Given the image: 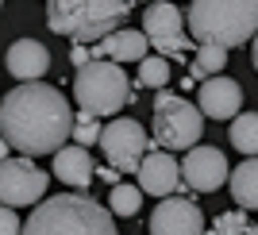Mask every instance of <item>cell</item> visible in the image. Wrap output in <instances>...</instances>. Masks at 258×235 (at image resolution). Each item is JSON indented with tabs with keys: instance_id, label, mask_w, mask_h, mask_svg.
<instances>
[{
	"instance_id": "cell-1",
	"label": "cell",
	"mask_w": 258,
	"mask_h": 235,
	"mask_svg": "<svg viewBox=\"0 0 258 235\" xmlns=\"http://www.w3.org/2000/svg\"><path fill=\"white\" fill-rule=\"evenodd\" d=\"M70 131H74V104L62 96V89L46 81L16 85L0 100V139L20 150L23 158L62 150Z\"/></svg>"
},
{
	"instance_id": "cell-2",
	"label": "cell",
	"mask_w": 258,
	"mask_h": 235,
	"mask_svg": "<svg viewBox=\"0 0 258 235\" xmlns=\"http://www.w3.org/2000/svg\"><path fill=\"white\" fill-rule=\"evenodd\" d=\"M20 235H119L116 216L85 193L43 197L31 208Z\"/></svg>"
},
{
	"instance_id": "cell-3",
	"label": "cell",
	"mask_w": 258,
	"mask_h": 235,
	"mask_svg": "<svg viewBox=\"0 0 258 235\" xmlns=\"http://www.w3.org/2000/svg\"><path fill=\"white\" fill-rule=\"evenodd\" d=\"M131 0H46V27L77 46H93L123 27Z\"/></svg>"
},
{
	"instance_id": "cell-4",
	"label": "cell",
	"mask_w": 258,
	"mask_h": 235,
	"mask_svg": "<svg viewBox=\"0 0 258 235\" xmlns=\"http://www.w3.org/2000/svg\"><path fill=\"white\" fill-rule=\"evenodd\" d=\"M189 35L197 43L247 46L258 35V0H193L189 4Z\"/></svg>"
},
{
	"instance_id": "cell-5",
	"label": "cell",
	"mask_w": 258,
	"mask_h": 235,
	"mask_svg": "<svg viewBox=\"0 0 258 235\" xmlns=\"http://www.w3.org/2000/svg\"><path fill=\"white\" fill-rule=\"evenodd\" d=\"M74 104L77 112H89L97 120L100 116L116 120L127 104H135V85L123 74V66L108 62V58H93L74 77Z\"/></svg>"
},
{
	"instance_id": "cell-6",
	"label": "cell",
	"mask_w": 258,
	"mask_h": 235,
	"mask_svg": "<svg viewBox=\"0 0 258 235\" xmlns=\"http://www.w3.org/2000/svg\"><path fill=\"white\" fill-rule=\"evenodd\" d=\"M154 143L158 150H193L205 135V116H201V108L193 100H185L177 93H154Z\"/></svg>"
},
{
	"instance_id": "cell-7",
	"label": "cell",
	"mask_w": 258,
	"mask_h": 235,
	"mask_svg": "<svg viewBox=\"0 0 258 235\" xmlns=\"http://www.w3.org/2000/svg\"><path fill=\"white\" fill-rule=\"evenodd\" d=\"M97 147L104 150L108 166H112L116 173H135V170H139V162L147 158V150H151L154 143H151V135H147V128H143L139 120L116 116V120H108V124H104Z\"/></svg>"
},
{
	"instance_id": "cell-8",
	"label": "cell",
	"mask_w": 258,
	"mask_h": 235,
	"mask_svg": "<svg viewBox=\"0 0 258 235\" xmlns=\"http://www.w3.org/2000/svg\"><path fill=\"white\" fill-rule=\"evenodd\" d=\"M143 35H147V43L154 46V54H162V58H181L185 62L189 50L197 46V43L185 39V16L170 0L147 4V12H143Z\"/></svg>"
},
{
	"instance_id": "cell-9",
	"label": "cell",
	"mask_w": 258,
	"mask_h": 235,
	"mask_svg": "<svg viewBox=\"0 0 258 235\" xmlns=\"http://www.w3.org/2000/svg\"><path fill=\"white\" fill-rule=\"evenodd\" d=\"M50 173L39 170L31 158H4L0 162V204L23 208V204H39L46 197Z\"/></svg>"
},
{
	"instance_id": "cell-10",
	"label": "cell",
	"mask_w": 258,
	"mask_h": 235,
	"mask_svg": "<svg viewBox=\"0 0 258 235\" xmlns=\"http://www.w3.org/2000/svg\"><path fill=\"white\" fill-rule=\"evenodd\" d=\"M231 178L227 170V158L220 147H205L197 143L193 150H185V162H181V185L193 193H216L220 185Z\"/></svg>"
},
{
	"instance_id": "cell-11",
	"label": "cell",
	"mask_w": 258,
	"mask_h": 235,
	"mask_svg": "<svg viewBox=\"0 0 258 235\" xmlns=\"http://www.w3.org/2000/svg\"><path fill=\"white\" fill-rule=\"evenodd\" d=\"M147 227H151V235H205V212L189 201V193L162 197Z\"/></svg>"
},
{
	"instance_id": "cell-12",
	"label": "cell",
	"mask_w": 258,
	"mask_h": 235,
	"mask_svg": "<svg viewBox=\"0 0 258 235\" xmlns=\"http://www.w3.org/2000/svg\"><path fill=\"white\" fill-rule=\"evenodd\" d=\"M135 178H139V189L143 197H177V193H185L181 185V162L173 158L170 150H147V158L139 162V170H135Z\"/></svg>"
},
{
	"instance_id": "cell-13",
	"label": "cell",
	"mask_w": 258,
	"mask_h": 235,
	"mask_svg": "<svg viewBox=\"0 0 258 235\" xmlns=\"http://www.w3.org/2000/svg\"><path fill=\"white\" fill-rule=\"evenodd\" d=\"M197 108L208 120H235L239 108H243V85L235 77H220V74L208 77L197 89Z\"/></svg>"
},
{
	"instance_id": "cell-14",
	"label": "cell",
	"mask_w": 258,
	"mask_h": 235,
	"mask_svg": "<svg viewBox=\"0 0 258 235\" xmlns=\"http://www.w3.org/2000/svg\"><path fill=\"white\" fill-rule=\"evenodd\" d=\"M4 66H8V74L16 77L20 85L43 81V74L50 70V50H46V43H39V39H16V43L8 46V54H4Z\"/></svg>"
},
{
	"instance_id": "cell-15",
	"label": "cell",
	"mask_w": 258,
	"mask_h": 235,
	"mask_svg": "<svg viewBox=\"0 0 258 235\" xmlns=\"http://www.w3.org/2000/svg\"><path fill=\"white\" fill-rule=\"evenodd\" d=\"M89 54L93 58H108V62H143L147 54H151V43H147V35L143 31H131V27H119V31H112L108 39H100V43L89 46Z\"/></svg>"
},
{
	"instance_id": "cell-16",
	"label": "cell",
	"mask_w": 258,
	"mask_h": 235,
	"mask_svg": "<svg viewBox=\"0 0 258 235\" xmlns=\"http://www.w3.org/2000/svg\"><path fill=\"white\" fill-rule=\"evenodd\" d=\"M54 178L62 185H70V189H89L93 185V178H97V166H93V154H89L85 147H62L54 150Z\"/></svg>"
},
{
	"instance_id": "cell-17",
	"label": "cell",
	"mask_w": 258,
	"mask_h": 235,
	"mask_svg": "<svg viewBox=\"0 0 258 235\" xmlns=\"http://www.w3.org/2000/svg\"><path fill=\"white\" fill-rule=\"evenodd\" d=\"M227 185H231V201L243 212H258V158H243L231 170Z\"/></svg>"
},
{
	"instance_id": "cell-18",
	"label": "cell",
	"mask_w": 258,
	"mask_h": 235,
	"mask_svg": "<svg viewBox=\"0 0 258 235\" xmlns=\"http://www.w3.org/2000/svg\"><path fill=\"white\" fill-rule=\"evenodd\" d=\"M231 147L243 150V158H258V112H239L227 131Z\"/></svg>"
},
{
	"instance_id": "cell-19",
	"label": "cell",
	"mask_w": 258,
	"mask_h": 235,
	"mask_svg": "<svg viewBox=\"0 0 258 235\" xmlns=\"http://www.w3.org/2000/svg\"><path fill=\"white\" fill-rule=\"evenodd\" d=\"M224 66H227V50L224 46L197 43V54H193V62H189V77H193V81H208V77H216Z\"/></svg>"
},
{
	"instance_id": "cell-20",
	"label": "cell",
	"mask_w": 258,
	"mask_h": 235,
	"mask_svg": "<svg viewBox=\"0 0 258 235\" xmlns=\"http://www.w3.org/2000/svg\"><path fill=\"white\" fill-rule=\"evenodd\" d=\"M143 208V189L139 185H127V182H119V185H112L108 189V212L112 216H135Z\"/></svg>"
},
{
	"instance_id": "cell-21",
	"label": "cell",
	"mask_w": 258,
	"mask_h": 235,
	"mask_svg": "<svg viewBox=\"0 0 258 235\" xmlns=\"http://www.w3.org/2000/svg\"><path fill=\"white\" fill-rule=\"evenodd\" d=\"M170 77H173L170 58H162V54H147V58L139 62V85H143V89L162 93V89L170 85Z\"/></svg>"
},
{
	"instance_id": "cell-22",
	"label": "cell",
	"mask_w": 258,
	"mask_h": 235,
	"mask_svg": "<svg viewBox=\"0 0 258 235\" xmlns=\"http://www.w3.org/2000/svg\"><path fill=\"white\" fill-rule=\"evenodd\" d=\"M100 120L97 116H89V112H74V131H70V139L77 143V147H93V143H100Z\"/></svg>"
},
{
	"instance_id": "cell-23",
	"label": "cell",
	"mask_w": 258,
	"mask_h": 235,
	"mask_svg": "<svg viewBox=\"0 0 258 235\" xmlns=\"http://www.w3.org/2000/svg\"><path fill=\"white\" fill-rule=\"evenodd\" d=\"M247 212L243 208H235V212H220L216 216V224L208 227L205 235H247Z\"/></svg>"
},
{
	"instance_id": "cell-24",
	"label": "cell",
	"mask_w": 258,
	"mask_h": 235,
	"mask_svg": "<svg viewBox=\"0 0 258 235\" xmlns=\"http://www.w3.org/2000/svg\"><path fill=\"white\" fill-rule=\"evenodd\" d=\"M23 224H20V216L12 212L8 204H0V235H20Z\"/></svg>"
},
{
	"instance_id": "cell-25",
	"label": "cell",
	"mask_w": 258,
	"mask_h": 235,
	"mask_svg": "<svg viewBox=\"0 0 258 235\" xmlns=\"http://www.w3.org/2000/svg\"><path fill=\"white\" fill-rule=\"evenodd\" d=\"M70 62H74L77 70H81V66H89V62H93V54H89V46H77V43H74V50H70Z\"/></svg>"
},
{
	"instance_id": "cell-26",
	"label": "cell",
	"mask_w": 258,
	"mask_h": 235,
	"mask_svg": "<svg viewBox=\"0 0 258 235\" xmlns=\"http://www.w3.org/2000/svg\"><path fill=\"white\" fill-rule=\"evenodd\" d=\"M97 178H104L108 185H119V173L112 170V166H100V170H97Z\"/></svg>"
},
{
	"instance_id": "cell-27",
	"label": "cell",
	"mask_w": 258,
	"mask_h": 235,
	"mask_svg": "<svg viewBox=\"0 0 258 235\" xmlns=\"http://www.w3.org/2000/svg\"><path fill=\"white\" fill-rule=\"evenodd\" d=\"M250 62H254V74H258V35L250 39Z\"/></svg>"
},
{
	"instance_id": "cell-28",
	"label": "cell",
	"mask_w": 258,
	"mask_h": 235,
	"mask_svg": "<svg viewBox=\"0 0 258 235\" xmlns=\"http://www.w3.org/2000/svg\"><path fill=\"white\" fill-rule=\"evenodd\" d=\"M4 158H8V143L0 139V162H4Z\"/></svg>"
},
{
	"instance_id": "cell-29",
	"label": "cell",
	"mask_w": 258,
	"mask_h": 235,
	"mask_svg": "<svg viewBox=\"0 0 258 235\" xmlns=\"http://www.w3.org/2000/svg\"><path fill=\"white\" fill-rule=\"evenodd\" d=\"M247 235H258V224H250V227H247Z\"/></svg>"
},
{
	"instance_id": "cell-30",
	"label": "cell",
	"mask_w": 258,
	"mask_h": 235,
	"mask_svg": "<svg viewBox=\"0 0 258 235\" xmlns=\"http://www.w3.org/2000/svg\"><path fill=\"white\" fill-rule=\"evenodd\" d=\"M0 12H4V0H0Z\"/></svg>"
}]
</instances>
